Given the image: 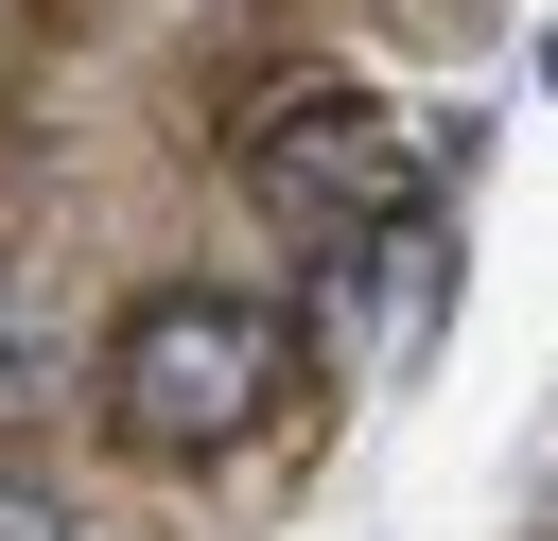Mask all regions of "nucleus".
I'll use <instances>...</instances> for the list:
<instances>
[{
  "mask_svg": "<svg viewBox=\"0 0 558 541\" xmlns=\"http://www.w3.org/2000/svg\"><path fill=\"white\" fill-rule=\"evenodd\" d=\"M296 401V332L262 314V297H227V279H174V297H140L122 332H105V419H122V454H227V436H262Z\"/></svg>",
  "mask_w": 558,
  "mask_h": 541,
  "instance_id": "1",
  "label": "nucleus"
},
{
  "mask_svg": "<svg viewBox=\"0 0 558 541\" xmlns=\"http://www.w3.org/2000/svg\"><path fill=\"white\" fill-rule=\"evenodd\" d=\"M401 122L366 105V87H279V105H244V192L279 209V227H314V244H384V209H401Z\"/></svg>",
  "mask_w": 558,
  "mask_h": 541,
  "instance_id": "2",
  "label": "nucleus"
},
{
  "mask_svg": "<svg viewBox=\"0 0 558 541\" xmlns=\"http://www.w3.org/2000/svg\"><path fill=\"white\" fill-rule=\"evenodd\" d=\"M0 541H87V524H70L52 489H0Z\"/></svg>",
  "mask_w": 558,
  "mask_h": 541,
  "instance_id": "3",
  "label": "nucleus"
}]
</instances>
